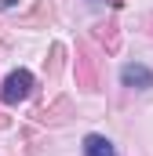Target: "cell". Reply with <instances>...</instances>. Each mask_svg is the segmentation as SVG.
Returning a JSON list of instances; mask_svg holds the SVG:
<instances>
[{"instance_id": "3957f363", "label": "cell", "mask_w": 153, "mask_h": 156, "mask_svg": "<svg viewBox=\"0 0 153 156\" xmlns=\"http://www.w3.org/2000/svg\"><path fill=\"white\" fill-rule=\"evenodd\" d=\"M84 156H117V149L106 134H88L84 138Z\"/></svg>"}, {"instance_id": "6da1fadb", "label": "cell", "mask_w": 153, "mask_h": 156, "mask_svg": "<svg viewBox=\"0 0 153 156\" xmlns=\"http://www.w3.org/2000/svg\"><path fill=\"white\" fill-rule=\"evenodd\" d=\"M29 91H33V76L26 69H15V73H7V80H4L0 98H4V105H18V102L29 98Z\"/></svg>"}, {"instance_id": "7a4b0ae2", "label": "cell", "mask_w": 153, "mask_h": 156, "mask_svg": "<svg viewBox=\"0 0 153 156\" xmlns=\"http://www.w3.org/2000/svg\"><path fill=\"white\" fill-rule=\"evenodd\" d=\"M120 80H124V87H135V91H150L153 87V73L146 66H139V62H128L120 69Z\"/></svg>"}]
</instances>
